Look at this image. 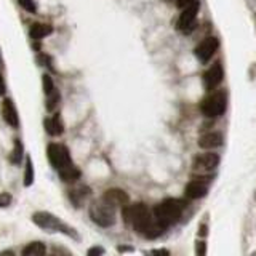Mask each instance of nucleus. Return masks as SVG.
<instances>
[{"instance_id":"a878e982","label":"nucleus","mask_w":256,"mask_h":256,"mask_svg":"<svg viewBox=\"0 0 256 256\" xmlns=\"http://www.w3.org/2000/svg\"><path fill=\"white\" fill-rule=\"evenodd\" d=\"M5 92V84H4V77H2V72H0V94H4Z\"/></svg>"},{"instance_id":"393cba45","label":"nucleus","mask_w":256,"mask_h":256,"mask_svg":"<svg viewBox=\"0 0 256 256\" xmlns=\"http://www.w3.org/2000/svg\"><path fill=\"white\" fill-rule=\"evenodd\" d=\"M104 250L102 248H92V250H88V254H102Z\"/></svg>"},{"instance_id":"2eb2a0df","label":"nucleus","mask_w":256,"mask_h":256,"mask_svg":"<svg viewBox=\"0 0 256 256\" xmlns=\"http://www.w3.org/2000/svg\"><path fill=\"white\" fill-rule=\"evenodd\" d=\"M45 128H46V133L52 134V136H60L64 132V124L60 117V114H54L53 117L46 118L45 120Z\"/></svg>"},{"instance_id":"7ed1b4c3","label":"nucleus","mask_w":256,"mask_h":256,"mask_svg":"<svg viewBox=\"0 0 256 256\" xmlns=\"http://www.w3.org/2000/svg\"><path fill=\"white\" fill-rule=\"evenodd\" d=\"M228 106V93L224 90H212V93L200 102V110L208 118H214L224 114Z\"/></svg>"},{"instance_id":"b1692460","label":"nucleus","mask_w":256,"mask_h":256,"mask_svg":"<svg viewBox=\"0 0 256 256\" xmlns=\"http://www.w3.org/2000/svg\"><path fill=\"white\" fill-rule=\"evenodd\" d=\"M192 2H194V0H174V4L178 8H184V6H188Z\"/></svg>"},{"instance_id":"6e6552de","label":"nucleus","mask_w":256,"mask_h":256,"mask_svg":"<svg viewBox=\"0 0 256 256\" xmlns=\"http://www.w3.org/2000/svg\"><path fill=\"white\" fill-rule=\"evenodd\" d=\"M210 182H212V176H200V174H194L188 184L186 189H184V194H186L188 198L190 200H197L206 196L208 189H210Z\"/></svg>"},{"instance_id":"6ab92c4d","label":"nucleus","mask_w":256,"mask_h":256,"mask_svg":"<svg viewBox=\"0 0 256 256\" xmlns=\"http://www.w3.org/2000/svg\"><path fill=\"white\" fill-rule=\"evenodd\" d=\"M22 142L20 141V140H14V146H13V152H12V157H10V160H12V164H14V165H18V164H21V158H22Z\"/></svg>"},{"instance_id":"4468645a","label":"nucleus","mask_w":256,"mask_h":256,"mask_svg":"<svg viewBox=\"0 0 256 256\" xmlns=\"http://www.w3.org/2000/svg\"><path fill=\"white\" fill-rule=\"evenodd\" d=\"M222 144V134L218 132L205 133L198 138V148L202 149H216Z\"/></svg>"},{"instance_id":"423d86ee","label":"nucleus","mask_w":256,"mask_h":256,"mask_svg":"<svg viewBox=\"0 0 256 256\" xmlns=\"http://www.w3.org/2000/svg\"><path fill=\"white\" fill-rule=\"evenodd\" d=\"M181 14L178 18V22H176V28L178 30H181L182 34H190L192 30L196 29V20H197V13L200 10V2L198 0H194L192 4H189L188 6L181 8Z\"/></svg>"},{"instance_id":"20e7f679","label":"nucleus","mask_w":256,"mask_h":256,"mask_svg":"<svg viewBox=\"0 0 256 256\" xmlns=\"http://www.w3.org/2000/svg\"><path fill=\"white\" fill-rule=\"evenodd\" d=\"M90 218L101 228H110L116 222V206L108 204L102 197L90 205Z\"/></svg>"},{"instance_id":"ddd939ff","label":"nucleus","mask_w":256,"mask_h":256,"mask_svg":"<svg viewBox=\"0 0 256 256\" xmlns=\"http://www.w3.org/2000/svg\"><path fill=\"white\" fill-rule=\"evenodd\" d=\"M102 198L106 200L108 204H110L112 206H120L124 208L125 205L130 204V198H128V194L122 189H108L106 192L102 194Z\"/></svg>"},{"instance_id":"5701e85b","label":"nucleus","mask_w":256,"mask_h":256,"mask_svg":"<svg viewBox=\"0 0 256 256\" xmlns=\"http://www.w3.org/2000/svg\"><path fill=\"white\" fill-rule=\"evenodd\" d=\"M196 253H197V254H202V256L206 253V250H205V242H198V244H197Z\"/></svg>"},{"instance_id":"aec40b11","label":"nucleus","mask_w":256,"mask_h":256,"mask_svg":"<svg viewBox=\"0 0 256 256\" xmlns=\"http://www.w3.org/2000/svg\"><path fill=\"white\" fill-rule=\"evenodd\" d=\"M34 182V165H32V158L28 157L26 160V172H24V186L29 188Z\"/></svg>"},{"instance_id":"f3484780","label":"nucleus","mask_w":256,"mask_h":256,"mask_svg":"<svg viewBox=\"0 0 256 256\" xmlns=\"http://www.w3.org/2000/svg\"><path fill=\"white\" fill-rule=\"evenodd\" d=\"M60 173V178L64 181V182H74L80 178V170L74 165V164H69L61 170H58Z\"/></svg>"},{"instance_id":"dca6fc26","label":"nucleus","mask_w":256,"mask_h":256,"mask_svg":"<svg viewBox=\"0 0 256 256\" xmlns=\"http://www.w3.org/2000/svg\"><path fill=\"white\" fill-rule=\"evenodd\" d=\"M53 32V28L50 24H42V22H36L32 24L30 29H29V34L34 40H42L45 37H48Z\"/></svg>"},{"instance_id":"f8f14e48","label":"nucleus","mask_w":256,"mask_h":256,"mask_svg":"<svg viewBox=\"0 0 256 256\" xmlns=\"http://www.w3.org/2000/svg\"><path fill=\"white\" fill-rule=\"evenodd\" d=\"M0 114H2V118L5 120V122L10 125V126H13V128H16L20 125V118H18V110H16V108H14V104H13V101L12 100H4L2 101V104H0Z\"/></svg>"},{"instance_id":"f257e3e1","label":"nucleus","mask_w":256,"mask_h":256,"mask_svg":"<svg viewBox=\"0 0 256 256\" xmlns=\"http://www.w3.org/2000/svg\"><path fill=\"white\" fill-rule=\"evenodd\" d=\"M122 216L126 224L134 229V232H138L140 236H142L146 232L148 226L150 221L154 220V213H150V210L146 206V204H133V205H125L122 210Z\"/></svg>"},{"instance_id":"9b49d317","label":"nucleus","mask_w":256,"mask_h":256,"mask_svg":"<svg viewBox=\"0 0 256 256\" xmlns=\"http://www.w3.org/2000/svg\"><path fill=\"white\" fill-rule=\"evenodd\" d=\"M224 78V69H222V64L221 62H214L213 66H210L205 74L202 77L204 80V86L205 90L212 92V90H216V86H218Z\"/></svg>"},{"instance_id":"1a4fd4ad","label":"nucleus","mask_w":256,"mask_h":256,"mask_svg":"<svg viewBox=\"0 0 256 256\" xmlns=\"http://www.w3.org/2000/svg\"><path fill=\"white\" fill-rule=\"evenodd\" d=\"M46 156H48V160H50V164L53 165V168H56V170H61V168H64L66 165L72 164L69 149L60 142L50 144L46 149Z\"/></svg>"},{"instance_id":"39448f33","label":"nucleus","mask_w":256,"mask_h":256,"mask_svg":"<svg viewBox=\"0 0 256 256\" xmlns=\"http://www.w3.org/2000/svg\"><path fill=\"white\" fill-rule=\"evenodd\" d=\"M220 165V156L214 152H204L198 154L192 162V173L200 176H212V173Z\"/></svg>"},{"instance_id":"f03ea898","label":"nucleus","mask_w":256,"mask_h":256,"mask_svg":"<svg viewBox=\"0 0 256 256\" xmlns=\"http://www.w3.org/2000/svg\"><path fill=\"white\" fill-rule=\"evenodd\" d=\"M186 210V200L181 198H165L160 204L156 205L154 208V216L164 222L166 228H170L172 224H174L181 218V214Z\"/></svg>"},{"instance_id":"9d476101","label":"nucleus","mask_w":256,"mask_h":256,"mask_svg":"<svg viewBox=\"0 0 256 256\" xmlns=\"http://www.w3.org/2000/svg\"><path fill=\"white\" fill-rule=\"evenodd\" d=\"M218 46H220V42H218V38H216V37H213V36L205 37L202 42L196 46L197 60L202 64H206L213 58V54L216 53V50H218Z\"/></svg>"},{"instance_id":"0eeeda50","label":"nucleus","mask_w":256,"mask_h":256,"mask_svg":"<svg viewBox=\"0 0 256 256\" xmlns=\"http://www.w3.org/2000/svg\"><path fill=\"white\" fill-rule=\"evenodd\" d=\"M32 221H34L38 228H42L45 230H50V232L61 230V232H64V234L70 232V229L66 226V224L61 222V220L58 218V216H54V214L48 213V212H37V213H34V216H32ZM70 234H72V232H70Z\"/></svg>"},{"instance_id":"bb28decb","label":"nucleus","mask_w":256,"mask_h":256,"mask_svg":"<svg viewBox=\"0 0 256 256\" xmlns=\"http://www.w3.org/2000/svg\"><path fill=\"white\" fill-rule=\"evenodd\" d=\"M152 253H156V254H168V252H166V250H154Z\"/></svg>"},{"instance_id":"4be33fe9","label":"nucleus","mask_w":256,"mask_h":256,"mask_svg":"<svg viewBox=\"0 0 256 256\" xmlns=\"http://www.w3.org/2000/svg\"><path fill=\"white\" fill-rule=\"evenodd\" d=\"M10 204H12V196L6 194V192H2V194H0V208L8 206Z\"/></svg>"},{"instance_id":"412c9836","label":"nucleus","mask_w":256,"mask_h":256,"mask_svg":"<svg viewBox=\"0 0 256 256\" xmlns=\"http://www.w3.org/2000/svg\"><path fill=\"white\" fill-rule=\"evenodd\" d=\"M18 2H20V5L24 8V10L29 12V13H36L37 12V6H36L34 0H18Z\"/></svg>"},{"instance_id":"a211bd4d","label":"nucleus","mask_w":256,"mask_h":256,"mask_svg":"<svg viewBox=\"0 0 256 256\" xmlns=\"http://www.w3.org/2000/svg\"><path fill=\"white\" fill-rule=\"evenodd\" d=\"M46 248L42 242H32L22 248V256H42Z\"/></svg>"}]
</instances>
